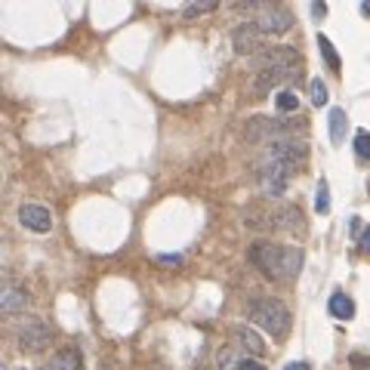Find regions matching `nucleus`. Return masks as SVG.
Instances as JSON below:
<instances>
[{
  "instance_id": "obj_30",
  "label": "nucleus",
  "mask_w": 370,
  "mask_h": 370,
  "mask_svg": "<svg viewBox=\"0 0 370 370\" xmlns=\"http://www.w3.org/2000/svg\"><path fill=\"white\" fill-rule=\"evenodd\" d=\"M284 370H312V364L308 361H293V364H287Z\"/></svg>"
},
{
  "instance_id": "obj_9",
  "label": "nucleus",
  "mask_w": 370,
  "mask_h": 370,
  "mask_svg": "<svg viewBox=\"0 0 370 370\" xmlns=\"http://www.w3.org/2000/svg\"><path fill=\"white\" fill-rule=\"evenodd\" d=\"M232 43H234V53L238 56H250L253 49H259V43H262V28H259L256 22L238 25L232 34Z\"/></svg>"
},
{
  "instance_id": "obj_3",
  "label": "nucleus",
  "mask_w": 370,
  "mask_h": 370,
  "mask_svg": "<svg viewBox=\"0 0 370 370\" xmlns=\"http://www.w3.org/2000/svg\"><path fill=\"white\" fill-rule=\"evenodd\" d=\"M293 170L296 166L265 158L262 166H259V185H262V191L269 197H281L284 191H287V182H290V176H293Z\"/></svg>"
},
{
  "instance_id": "obj_25",
  "label": "nucleus",
  "mask_w": 370,
  "mask_h": 370,
  "mask_svg": "<svg viewBox=\"0 0 370 370\" xmlns=\"http://www.w3.org/2000/svg\"><path fill=\"white\" fill-rule=\"evenodd\" d=\"M349 364H352L355 370H370V358H364L361 352H352V355H349Z\"/></svg>"
},
{
  "instance_id": "obj_27",
  "label": "nucleus",
  "mask_w": 370,
  "mask_h": 370,
  "mask_svg": "<svg viewBox=\"0 0 370 370\" xmlns=\"http://www.w3.org/2000/svg\"><path fill=\"white\" fill-rule=\"evenodd\" d=\"M312 16L314 18H324L327 16V3H324V0H312Z\"/></svg>"
},
{
  "instance_id": "obj_29",
  "label": "nucleus",
  "mask_w": 370,
  "mask_h": 370,
  "mask_svg": "<svg viewBox=\"0 0 370 370\" xmlns=\"http://www.w3.org/2000/svg\"><path fill=\"white\" fill-rule=\"evenodd\" d=\"M158 262L160 265H179L182 262V256H158Z\"/></svg>"
},
{
  "instance_id": "obj_13",
  "label": "nucleus",
  "mask_w": 370,
  "mask_h": 370,
  "mask_svg": "<svg viewBox=\"0 0 370 370\" xmlns=\"http://www.w3.org/2000/svg\"><path fill=\"white\" fill-rule=\"evenodd\" d=\"M327 308H330V314H333V318H339V321H352V318H355V302H352L345 293H333L330 302H327Z\"/></svg>"
},
{
  "instance_id": "obj_10",
  "label": "nucleus",
  "mask_w": 370,
  "mask_h": 370,
  "mask_svg": "<svg viewBox=\"0 0 370 370\" xmlns=\"http://www.w3.org/2000/svg\"><path fill=\"white\" fill-rule=\"evenodd\" d=\"M18 219H22L25 228H31V232H49L53 228V216H49L47 207H40V204H22V210H18Z\"/></svg>"
},
{
  "instance_id": "obj_1",
  "label": "nucleus",
  "mask_w": 370,
  "mask_h": 370,
  "mask_svg": "<svg viewBox=\"0 0 370 370\" xmlns=\"http://www.w3.org/2000/svg\"><path fill=\"white\" fill-rule=\"evenodd\" d=\"M250 262L262 271L269 281H293L302 269V250L287 244H269V241H256L250 247Z\"/></svg>"
},
{
  "instance_id": "obj_2",
  "label": "nucleus",
  "mask_w": 370,
  "mask_h": 370,
  "mask_svg": "<svg viewBox=\"0 0 370 370\" xmlns=\"http://www.w3.org/2000/svg\"><path fill=\"white\" fill-rule=\"evenodd\" d=\"M247 312H250L253 324H259L265 333H271L275 339L287 336V330H290V312H287V306H284L281 299H271V296H256V299H250Z\"/></svg>"
},
{
  "instance_id": "obj_16",
  "label": "nucleus",
  "mask_w": 370,
  "mask_h": 370,
  "mask_svg": "<svg viewBox=\"0 0 370 370\" xmlns=\"http://www.w3.org/2000/svg\"><path fill=\"white\" fill-rule=\"evenodd\" d=\"M49 370H80V352L62 349L59 355L49 361Z\"/></svg>"
},
{
  "instance_id": "obj_15",
  "label": "nucleus",
  "mask_w": 370,
  "mask_h": 370,
  "mask_svg": "<svg viewBox=\"0 0 370 370\" xmlns=\"http://www.w3.org/2000/svg\"><path fill=\"white\" fill-rule=\"evenodd\" d=\"M318 49H321V56H324L327 68H330L333 74H339V71H343V59H339V53H336V47H333V40H330V37L318 34Z\"/></svg>"
},
{
  "instance_id": "obj_23",
  "label": "nucleus",
  "mask_w": 370,
  "mask_h": 370,
  "mask_svg": "<svg viewBox=\"0 0 370 370\" xmlns=\"http://www.w3.org/2000/svg\"><path fill=\"white\" fill-rule=\"evenodd\" d=\"M278 108L281 111H296L299 108V96H296L293 90H284L281 96H278Z\"/></svg>"
},
{
  "instance_id": "obj_31",
  "label": "nucleus",
  "mask_w": 370,
  "mask_h": 370,
  "mask_svg": "<svg viewBox=\"0 0 370 370\" xmlns=\"http://www.w3.org/2000/svg\"><path fill=\"white\" fill-rule=\"evenodd\" d=\"M259 3H271V0H238V6H259Z\"/></svg>"
},
{
  "instance_id": "obj_4",
  "label": "nucleus",
  "mask_w": 370,
  "mask_h": 370,
  "mask_svg": "<svg viewBox=\"0 0 370 370\" xmlns=\"http://www.w3.org/2000/svg\"><path fill=\"white\" fill-rule=\"evenodd\" d=\"M265 158L281 160V164H290V166H299L302 160H306V145H302L299 139H290V136H278V139L269 142Z\"/></svg>"
},
{
  "instance_id": "obj_32",
  "label": "nucleus",
  "mask_w": 370,
  "mask_h": 370,
  "mask_svg": "<svg viewBox=\"0 0 370 370\" xmlns=\"http://www.w3.org/2000/svg\"><path fill=\"white\" fill-rule=\"evenodd\" d=\"M361 16L370 18V0H364V3H361Z\"/></svg>"
},
{
  "instance_id": "obj_14",
  "label": "nucleus",
  "mask_w": 370,
  "mask_h": 370,
  "mask_svg": "<svg viewBox=\"0 0 370 370\" xmlns=\"http://www.w3.org/2000/svg\"><path fill=\"white\" fill-rule=\"evenodd\" d=\"M234 336H238V343L244 345L250 355H265V343L259 339L256 330H250V327H234Z\"/></svg>"
},
{
  "instance_id": "obj_28",
  "label": "nucleus",
  "mask_w": 370,
  "mask_h": 370,
  "mask_svg": "<svg viewBox=\"0 0 370 370\" xmlns=\"http://www.w3.org/2000/svg\"><path fill=\"white\" fill-rule=\"evenodd\" d=\"M238 370H265V367L259 361H253V358H244V361L238 364Z\"/></svg>"
},
{
  "instance_id": "obj_7",
  "label": "nucleus",
  "mask_w": 370,
  "mask_h": 370,
  "mask_svg": "<svg viewBox=\"0 0 370 370\" xmlns=\"http://www.w3.org/2000/svg\"><path fill=\"white\" fill-rule=\"evenodd\" d=\"M302 68H287V65H271V68H259L256 77H253V92L256 96H265V92H271L278 84H284L287 77H293V74H299Z\"/></svg>"
},
{
  "instance_id": "obj_22",
  "label": "nucleus",
  "mask_w": 370,
  "mask_h": 370,
  "mask_svg": "<svg viewBox=\"0 0 370 370\" xmlns=\"http://www.w3.org/2000/svg\"><path fill=\"white\" fill-rule=\"evenodd\" d=\"M308 90H312V105H314V108H321V105L327 102V96H330V92H327V84L321 77H314Z\"/></svg>"
},
{
  "instance_id": "obj_6",
  "label": "nucleus",
  "mask_w": 370,
  "mask_h": 370,
  "mask_svg": "<svg viewBox=\"0 0 370 370\" xmlns=\"http://www.w3.org/2000/svg\"><path fill=\"white\" fill-rule=\"evenodd\" d=\"M16 336H18V345H22L25 352H43L49 345V327L43 324L40 318H25L22 324H18Z\"/></svg>"
},
{
  "instance_id": "obj_20",
  "label": "nucleus",
  "mask_w": 370,
  "mask_h": 370,
  "mask_svg": "<svg viewBox=\"0 0 370 370\" xmlns=\"http://www.w3.org/2000/svg\"><path fill=\"white\" fill-rule=\"evenodd\" d=\"M318 195H314V213H321V216H327V210H330V188H327V182L321 179L318 182Z\"/></svg>"
},
{
  "instance_id": "obj_8",
  "label": "nucleus",
  "mask_w": 370,
  "mask_h": 370,
  "mask_svg": "<svg viewBox=\"0 0 370 370\" xmlns=\"http://www.w3.org/2000/svg\"><path fill=\"white\" fill-rule=\"evenodd\" d=\"M253 65H256V71H259V68H271V65L302 68V56H299V49H293V47H275V49H269V53L256 56Z\"/></svg>"
},
{
  "instance_id": "obj_24",
  "label": "nucleus",
  "mask_w": 370,
  "mask_h": 370,
  "mask_svg": "<svg viewBox=\"0 0 370 370\" xmlns=\"http://www.w3.org/2000/svg\"><path fill=\"white\" fill-rule=\"evenodd\" d=\"M216 361H219V370H232V367H238V358H234V352L232 349H219V355H216Z\"/></svg>"
},
{
  "instance_id": "obj_5",
  "label": "nucleus",
  "mask_w": 370,
  "mask_h": 370,
  "mask_svg": "<svg viewBox=\"0 0 370 370\" xmlns=\"http://www.w3.org/2000/svg\"><path fill=\"white\" fill-rule=\"evenodd\" d=\"M293 127H299V121H281V117H253L250 127H247V136L253 142H271L278 136L290 133Z\"/></svg>"
},
{
  "instance_id": "obj_26",
  "label": "nucleus",
  "mask_w": 370,
  "mask_h": 370,
  "mask_svg": "<svg viewBox=\"0 0 370 370\" xmlns=\"http://www.w3.org/2000/svg\"><path fill=\"white\" fill-rule=\"evenodd\" d=\"M358 247H361V253L370 256V228H364V232L358 234Z\"/></svg>"
},
{
  "instance_id": "obj_19",
  "label": "nucleus",
  "mask_w": 370,
  "mask_h": 370,
  "mask_svg": "<svg viewBox=\"0 0 370 370\" xmlns=\"http://www.w3.org/2000/svg\"><path fill=\"white\" fill-rule=\"evenodd\" d=\"M28 306V296L22 290H6L3 293V312H22Z\"/></svg>"
},
{
  "instance_id": "obj_17",
  "label": "nucleus",
  "mask_w": 370,
  "mask_h": 370,
  "mask_svg": "<svg viewBox=\"0 0 370 370\" xmlns=\"http://www.w3.org/2000/svg\"><path fill=\"white\" fill-rule=\"evenodd\" d=\"M216 6H219V0H191V3L182 10V18L185 22H195L197 16H207V12L216 10Z\"/></svg>"
},
{
  "instance_id": "obj_12",
  "label": "nucleus",
  "mask_w": 370,
  "mask_h": 370,
  "mask_svg": "<svg viewBox=\"0 0 370 370\" xmlns=\"http://www.w3.org/2000/svg\"><path fill=\"white\" fill-rule=\"evenodd\" d=\"M271 225L284 228V232H302V213H299V207H293V204H284V207H278L275 213H271Z\"/></svg>"
},
{
  "instance_id": "obj_21",
  "label": "nucleus",
  "mask_w": 370,
  "mask_h": 370,
  "mask_svg": "<svg viewBox=\"0 0 370 370\" xmlns=\"http://www.w3.org/2000/svg\"><path fill=\"white\" fill-rule=\"evenodd\" d=\"M352 145H355V154L361 160H370V133L367 130H358L355 133V142H352Z\"/></svg>"
},
{
  "instance_id": "obj_11",
  "label": "nucleus",
  "mask_w": 370,
  "mask_h": 370,
  "mask_svg": "<svg viewBox=\"0 0 370 370\" xmlns=\"http://www.w3.org/2000/svg\"><path fill=\"white\" fill-rule=\"evenodd\" d=\"M256 25L262 28V34H284V31L293 28V16L287 10H278V12H265V16L256 18Z\"/></svg>"
},
{
  "instance_id": "obj_18",
  "label": "nucleus",
  "mask_w": 370,
  "mask_h": 370,
  "mask_svg": "<svg viewBox=\"0 0 370 370\" xmlns=\"http://www.w3.org/2000/svg\"><path fill=\"white\" fill-rule=\"evenodd\" d=\"M345 111L343 108H333L330 111V142L333 145H343V139H345Z\"/></svg>"
}]
</instances>
